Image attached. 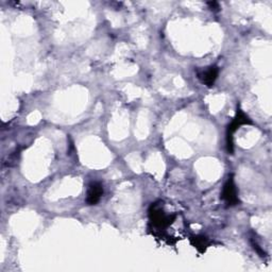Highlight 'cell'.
Masks as SVG:
<instances>
[{"label": "cell", "mask_w": 272, "mask_h": 272, "mask_svg": "<svg viewBox=\"0 0 272 272\" xmlns=\"http://www.w3.org/2000/svg\"><path fill=\"white\" fill-rule=\"evenodd\" d=\"M252 122L250 120V118L246 116L242 110L238 108L236 116L233 119V122L228 124V130H226V148L228 153H233L234 151V142H233V134L234 132L242 124H251Z\"/></svg>", "instance_id": "cell-1"}, {"label": "cell", "mask_w": 272, "mask_h": 272, "mask_svg": "<svg viewBox=\"0 0 272 272\" xmlns=\"http://www.w3.org/2000/svg\"><path fill=\"white\" fill-rule=\"evenodd\" d=\"M149 215L151 222L158 228L168 226L169 224H172L174 222V220L176 219V215H166L164 210H162V206L156 203L151 206Z\"/></svg>", "instance_id": "cell-2"}, {"label": "cell", "mask_w": 272, "mask_h": 272, "mask_svg": "<svg viewBox=\"0 0 272 272\" xmlns=\"http://www.w3.org/2000/svg\"><path fill=\"white\" fill-rule=\"evenodd\" d=\"M221 198H222V200H224V202L228 206H237V204L240 202V199H238V192H237L236 185L234 183L233 176H228V181L226 182L222 190V194H221Z\"/></svg>", "instance_id": "cell-3"}, {"label": "cell", "mask_w": 272, "mask_h": 272, "mask_svg": "<svg viewBox=\"0 0 272 272\" xmlns=\"http://www.w3.org/2000/svg\"><path fill=\"white\" fill-rule=\"evenodd\" d=\"M218 74L219 68L217 66H210L206 70H202L198 72V78L203 84H206V86L210 88L214 85L216 79L218 78Z\"/></svg>", "instance_id": "cell-4"}, {"label": "cell", "mask_w": 272, "mask_h": 272, "mask_svg": "<svg viewBox=\"0 0 272 272\" xmlns=\"http://www.w3.org/2000/svg\"><path fill=\"white\" fill-rule=\"evenodd\" d=\"M102 194H104V186L101 185L99 182H92L88 186V197H86V202L90 206H95L97 204Z\"/></svg>", "instance_id": "cell-5"}, {"label": "cell", "mask_w": 272, "mask_h": 272, "mask_svg": "<svg viewBox=\"0 0 272 272\" xmlns=\"http://www.w3.org/2000/svg\"><path fill=\"white\" fill-rule=\"evenodd\" d=\"M192 244L196 246V248L199 249L200 251H204L208 246V242L206 237L203 236H194L192 238Z\"/></svg>", "instance_id": "cell-6"}, {"label": "cell", "mask_w": 272, "mask_h": 272, "mask_svg": "<svg viewBox=\"0 0 272 272\" xmlns=\"http://www.w3.org/2000/svg\"><path fill=\"white\" fill-rule=\"evenodd\" d=\"M208 6H210L212 10H214V11H219V4H218V2H208Z\"/></svg>", "instance_id": "cell-7"}]
</instances>
